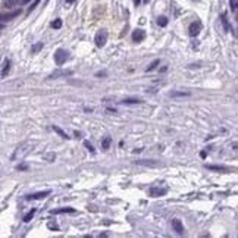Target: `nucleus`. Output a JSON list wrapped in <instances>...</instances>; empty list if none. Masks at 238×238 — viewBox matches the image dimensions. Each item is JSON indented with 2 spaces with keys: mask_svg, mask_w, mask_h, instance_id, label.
<instances>
[{
  "mask_svg": "<svg viewBox=\"0 0 238 238\" xmlns=\"http://www.w3.org/2000/svg\"><path fill=\"white\" fill-rule=\"evenodd\" d=\"M231 7L232 11H237V0H231Z\"/></svg>",
  "mask_w": 238,
  "mask_h": 238,
  "instance_id": "28",
  "label": "nucleus"
},
{
  "mask_svg": "<svg viewBox=\"0 0 238 238\" xmlns=\"http://www.w3.org/2000/svg\"><path fill=\"white\" fill-rule=\"evenodd\" d=\"M144 38H146V33H144L143 29H135V31L132 33V40L134 41L140 43V41H143Z\"/></svg>",
  "mask_w": 238,
  "mask_h": 238,
  "instance_id": "8",
  "label": "nucleus"
},
{
  "mask_svg": "<svg viewBox=\"0 0 238 238\" xmlns=\"http://www.w3.org/2000/svg\"><path fill=\"white\" fill-rule=\"evenodd\" d=\"M140 2H141V0H134V3H135V6H138V5H140Z\"/></svg>",
  "mask_w": 238,
  "mask_h": 238,
  "instance_id": "31",
  "label": "nucleus"
},
{
  "mask_svg": "<svg viewBox=\"0 0 238 238\" xmlns=\"http://www.w3.org/2000/svg\"><path fill=\"white\" fill-rule=\"evenodd\" d=\"M34 213H35V209H33L29 213H27V215L24 216V222H29V221H31V219H33V216H34Z\"/></svg>",
  "mask_w": 238,
  "mask_h": 238,
  "instance_id": "20",
  "label": "nucleus"
},
{
  "mask_svg": "<svg viewBox=\"0 0 238 238\" xmlns=\"http://www.w3.org/2000/svg\"><path fill=\"white\" fill-rule=\"evenodd\" d=\"M2 28H3V25H2V24H0V29H2Z\"/></svg>",
  "mask_w": 238,
  "mask_h": 238,
  "instance_id": "33",
  "label": "nucleus"
},
{
  "mask_svg": "<svg viewBox=\"0 0 238 238\" xmlns=\"http://www.w3.org/2000/svg\"><path fill=\"white\" fill-rule=\"evenodd\" d=\"M135 163L137 165H141V166H150V168H155V166H159L160 165L157 160H137Z\"/></svg>",
  "mask_w": 238,
  "mask_h": 238,
  "instance_id": "9",
  "label": "nucleus"
},
{
  "mask_svg": "<svg viewBox=\"0 0 238 238\" xmlns=\"http://www.w3.org/2000/svg\"><path fill=\"white\" fill-rule=\"evenodd\" d=\"M96 46L97 47H103L106 44V41H107V33H106V29H100L99 33L96 34Z\"/></svg>",
  "mask_w": 238,
  "mask_h": 238,
  "instance_id": "2",
  "label": "nucleus"
},
{
  "mask_svg": "<svg viewBox=\"0 0 238 238\" xmlns=\"http://www.w3.org/2000/svg\"><path fill=\"white\" fill-rule=\"evenodd\" d=\"M207 169H212V171H227L225 166H218V165H206Z\"/></svg>",
  "mask_w": 238,
  "mask_h": 238,
  "instance_id": "17",
  "label": "nucleus"
},
{
  "mask_svg": "<svg viewBox=\"0 0 238 238\" xmlns=\"http://www.w3.org/2000/svg\"><path fill=\"white\" fill-rule=\"evenodd\" d=\"M21 15V9H16V11L13 12H7V13H2L0 15V21H3V22H9L12 19H15Z\"/></svg>",
  "mask_w": 238,
  "mask_h": 238,
  "instance_id": "4",
  "label": "nucleus"
},
{
  "mask_svg": "<svg viewBox=\"0 0 238 238\" xmlns=\"http://www.w3.org/2000/svg\"><path fill=\"white\" fill-rule=\"evenodd\" d=\"M66 59H68V52L66 50H63V49H59L57 52L55 53V62H56V65H63L65 62H66Z\"/></svg>",
  "mask_w": 238,
  "mask_h": 238,
  "instance_id": "3",
  "label": "nucleus"
},
{
  "mask_svg": "<svg viewBox=\"0 0 238 238\" xmlns=\"http://www.w3.org/2000/svg\"><path fill=\"white\" fill-rule=\"evenodd\" d=\"M52 193L50 190H47V191H40V193H35V194H31V195H28L27 200H41V199H46L49 194Z\"/></svg>",
  "mask_w": 238,
  "mask_h": 238,
  "instance_id": "7",
  "label": "nucleus"
},
{
  "mask_svg": "<svg viewBox=\"0 0 238 238\" xmlns=\"http://www.w3.org/2000/svg\"><path fill=\"white\" fill-rule=\"evenodd\" d=\"M200 29H201V24L197 21V22H191V25H190L188 28V34L191 35V37H197L200 33Z\"/></svg>",
  "mask_w": 238,
  "mask_h": 238,
  "instance_id": "5",
  "label": "nucleus"
},
{
  "mask_svg": "<svg viewBox=\"0 0 238 238\" xmlns=\"http://www.w3.org/2000/svg\"><path fill=\"white\" fill-rule=\"evenodd\" d=\"M122 103H123V105H140L141 100H138V99H125Z\"/></svg>",
  "mask_w": 238,
  "mask_h": 238,
  "instance_id": "15",
  "label": "nucleus"
},
{
  "mask_svg": "<svg viewBox=\"0 0 238 238\" xmlns=\"http://www.w3.org/2000/svg\"><path fill=\"white\" fill-rule=\"evenodd\" d=\"M21 0H5V7H13L16 6Z\"/></svg>",
  "mask_w": 238,
  "mask_h": 238,
  "instance_id": "16",
  "label": "nucleus"
},
{
  "mask_svg": "<svg viewBox=\"0 0 238 238\" xmlns=\"http://www.w3.org/2000/svg\"><path fill=\"white\" fill-rule=\"evenodd\" d=\"M43 49V43H37V44H34L33 46V53H37V52H40V50Z\"/></svg>",
  "mask_w": 238,
  "mask_h": 238,
  "instance_id": "25",
  "label": "nucleus"
},
{
  "mask_svg": "<svg viewBox=\"0 0 238 238\" xmlns=\"http://www.w3.org/2000/svg\"><path fill=\"white\" fill-rule=\"evenodd\" d=\"M144 2H150V0H144Z\"/></svg>",
  "mask_w": 238,
  "mask_h": 238,
  "instance_id": "34",
  "label": "nucleus"
},
{
  "mask_svg": "<svg viewBox=\"0 0 238 238\" xmlns=\"http://www.w3.org/2000/svg\"><path fill=\"white\" fill-rule=\"evenodd\" d=\"M110 143H112V138L110 137H106V138L101 141V147H103L105 150H107L109 149V146H110Z\"/></svg>",
  "mask_w": 238,
  "mask_h": 238,
  "instance_id": "18",
  "label": "nucleus"
},
{
  "mask_svg": "<svg viewBox=\"0 0 238 238\" xmlns=\"http://www.w3.org/2000/svg\"><path fill=\"white\" fill-rule=\"evenodd\" d=\"M31 146H33V144L29 143V141H25V143L19 144L16 149H15L13 155H12V160H18V159H22V157H24L25 155H27V153H29V150H31Z\"/></svg>",
  "mask_w": 238,
  "mask_h": 238,
  "instance_id": "1",
  "label": "nucleus"
},
{
  "mask_svg": "<svg viewBox=\"0 0 238 238\" xmlns=\"http://www.w3.org/2000/svg\"><path fill=\"white\" fill-rule=\"evenodd\" d=\"M157 24H159L160 27H166V25H168V18L160 16L159 19H157Z\"/></svg>",
  "mask_w": 238,
  "mask_h": 238,
  "instance_id": "22",
  "label": "nucleus"
},
{
  "mask_svg": "<svg viewBox=\"0 0 238 238\" xmlns=\"http://www.w3.org/2000/svg\"><path fill=\"white\" fill-rule=\"evenodd\" d=\"M62 27V19H56L52 22V28H55V29H59Z\"/></svg>",
  "mask_w": 238,
  "mask_h": 238,
  "instance_id": "24",
  "label": "nucleus"
},
{
  "mask_svg": "<svg viewBox=\"0 0 238 238\" xmlns=\"http://www.w3.org/2000/svg\"><path fill=\"white\" fill-rule=\"evenodd\" d=\"M68 3H74V2H75V0H66Z\"/></svg>",
  "mask_w": 238,
  "mask_h": 238,
  "instance_id": "32",
  "label": "nucleus"
},
{
  "mask_svg": "<svg viewBox=\"0 0 238 238\" xmlns=\"http://www.w3.org/2000/svg\"><path fill=\"white\" fill-rule=\"evenodd\" d=\"M169 96L171 97H188L190 93L188 91H171Z\"/></svg>",
  "mask_w": 238,
  "mask_h": 238,
  "instance_id": "12",
  "label": "nucleus"
},
{
  "mask_svg": "<svg viewBox=\"0 0 238 238\" xmlns=\"http://www.w3.org/2000/svg\"><path fill=\"white\" fill-rule=\"evenodd\" d=\"M66 75H72V71H56V72H53L52 75H50L49 78H59V77H66Z\"/></svg>",
  "mask_w": 238,
  "mask_h": 238,
  "instance_id": "11",
  "label": "nucleus"
},
{
  "mask_svg": "<svg viewBox=\"0 0 238 238\" xmlns=\"http://www.w3.org/2000/svg\"><path fill=\"white\" fill-rule=\"evenodd\" d=\"M221 21L222 24H223V28H225V31H231V25H229V22H228V18L225 13H222L221 15Z\"/></svg>",
  "mask_w": 238,
  "mask_h": 238,
  "instance_id": "14",
  "label": "nucleus"
},
{
  "mask_svg": "<svg viewBox=\"0 0 238 238\" xmlns=\"http://www.w3.org/2000/svg\"><path fill=\"white\" fill-rule=\"evenodd\" d=\"M53 129H55V132H57V134H59V135H61L62 138H68L66 132H63V131H62V129H61V128H59V127H53Z\"/></svg>",
  "mask_w": 238,
  "mask_h": 238,
  "instance_id": "21",
  "label": "nucleus"
},
{
  "mask_svg": "<svg viewBox=\"0 0 238 238\" xmlns=\"http://www.w3.org/2000/svg\"><path fill=\"white\" fill-rule=\"evenodd\" d=\"M150 194H151L153 197L165 195V194H166V190H165V188H159V187H153V188H150Z\"/></svg>",
  "mask_w": 238,
  "mask_h": 238,
  "instance_id": "10",
  "label": "nucleus"
},
{
  "mask_svg": "<svg viewBox=\"0 0 238 238\" xmlns=\"http://www.w3.org/2000/svg\"><path fill=\"white\" fill-rule=\"evenodd\" d=\"M172 228L175 229V232H177L178 235H182L184 234V225L179 219H172Z\"/></svg>",
  "mask_w": 238,
  "mask_h": 238,
  "instance_id": "6",
  "label": "nucleus"
},
{
  "mask_svg": "<svg viewBox=\"0 0 238 238\" xmlns=\"http://www.w3.org/2000/svg\"><path fill=\"white\" fill-rule=\"evenodd\" d=\"M159 63H160V61H159V59H156V61H153V62H151V63L149 65V68H147V71H153V69H155V68L157 66Z\"/></svg>",
  "mask_w": 238,
  "mask_h": 238,
  "instance_id": "23",
  "label": "nucleus"
},
{
  "mask_svg": "<svg viewBox=\"0 0 238 238\" xmlns=\"http://www.w3.org/2000/svg\"><path fill=\"white\" fill-rule=\"evenodd\" d=\"M40 2H41V0H34V2H33V5L29 6V9H28V12H31V11H34V9H35V7H37V5H38Z\"/></svg>",
  "mask_w": 238,
  "mask_h": 238,
  "instance_id": "26",
  "label": "nucleus"
},
{
  "mask_svg": "<svg viewBox=\"0 0 238 238\" xmlns=\"http://www.w3.org/2000/svg\"><path fill=\"white\" fill-rule=\"evenodd\" d=\"M25 169H28L27 165H19V166H18V171H25Z\"/></svg>",
  "mask_w": 238,
  "mask_h": 238,
  "instance_id": "29",
  "label": "nucleus"
},
{
  "mask_svg": "<svg viewBox=\"0 0 238 238\" xmlns=\"http://www.w3.org/2000/svg\"><path fill=\"white\" fill-rule=\"evenodd\" d=\"M74 209L71 207H63V209H57V210H52L50 213H53V215H59V213H74Z\"/></svg>",
  "mask_w": 238,
  "mask_h": 238,
  "instance_id": "13",
  "label": "nucleus"
},
{
  "mask_svg": "<svg viewBox=\"0 0 238 238\" xmlns=\"http://www.w3.org/2000/svg\"><path fill=\"white\" fill-rule=\"evenodd\" d=\"M9 69H11V61H6L5 68H3V71H2V77H6L7 72H9Z\"/></svg>",
  "mask_w": 238,
  "mask_h": 238,
  "instance_id": "19",
  "label": "nucleus"
},
{
  "mask_svg": "<svg viewBox=\"0 0 238 238\" xmlns=\"http://www.w3.org/2000/svg\"><path fill=\"white\" fill-rule=\"evenodd\" d=\"M84 146H85V147H87V149H88L91 153H94V149H93V146H91L88 141H84Z\"/></svg>",
  "mask_w": 238,
  "mask_h": 238,
  "instance_id": "27",
  "label": "nucleus"
},
{
  "mask_svg": "<svg viewBox=\"0 0 238 238\" xmlns=\"http://www.w3.org/2000/svg\"><path fill=\"white\" fill-rule=\"evenodd\" d=\"M28 2H31V0H21V3H22V5H27Z\"/></svg>",
  "mask_w": 238,
  "mask_h": 238,
  "instance_id": "30",
  "label": "nucleus"
}]
</instances>
